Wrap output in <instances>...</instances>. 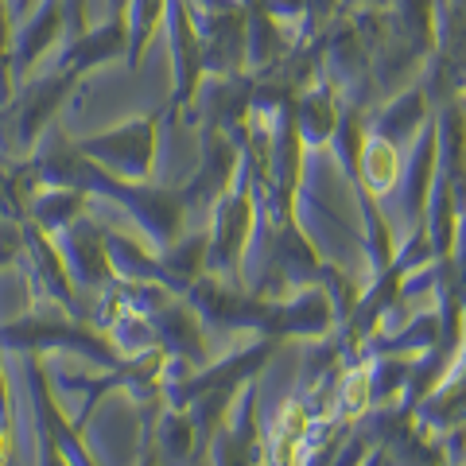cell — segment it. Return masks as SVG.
<instances>
[{
    "label": "cell",
    "instance_id": "8992f818",
    "mask_svg": "<svg viewBox=\"0 0 466 466\" xmlns=\"http://www.w3.org/2000/svg\"><path fill=\"white\" fill-rule=\"evenodd\" d=\"M435 106L466 90V0H440V43L420 70Z\"/></svg>",
    "mask_w": 466,
    "mask_h": 466
},
{
    "label": "cell",
    "instance_id": "8fae6325",
    "mask_svg": "<svg viewBox=\"0 0 466 466\" xmlns=\"http://www.w3.org/2000/svg\"><path fill=\"white\" fill-rule=\"evenodd\" d=\"M58 253H63L66 272L75 284L90 288V291L109 284L113 265H109V249H106V226H97L82 214L75 226L58 233Z\"/></svg>",
    "mask_w": 466,
    "mask_h": 466
},
{
    "label": "cell",
    "instance_id": "2e32d148",
    "mask_svg": "<svg viewBox=\"0 0 466 466\" xmlns=\"http://www.w3.org/2000/svg\"><path fill=\"white\" fill-rule=\"evenodd\" d=\"M195 424L183 408H171L159 420V435H156V455L164 459L167 466H183L187 459L195 455Z\"/></svg>",
    "mask_w": 466,
    "mask_h": 466
},
{
    "label": "cell",
    "instance_id": "7a4b0ae2",
    "mask_svg": "<svg viewBox=\"0 0 466 466\" xmlns=\"http://www.w3.org/2000/svg\"><path fill=\"white\" fill-rule=\"evenodd\" d=\"M78 82H82V75H66V70L27 78L24 90L12 94L5 106H0V152L20 156V159L32 156L39 148V140L55 128L58 109L78 94Z\"/></svg>",
    "mask_w": 466,
    "mask_h": 466
},
{
    "label": "cell",
    "instance_id": "3957f363",
    "mask_svg": "<svg viewBox=\"0 0 466 466\" xmlns=\"http://www.w3.org/2000/svg\"><path fill=\"white\" fill-rule=\"evenodd\" d=\"M167 116H175L171 101L167 106H159V109H152V113L128 116V121L113 125V128H101V133L78 137L75 148L86 159H94L97 167L121 175V179L152 183L156 159H159V128H164Z\"/></svg>",
    "mask_w": 466,
    "mask_h": 466
},
{
    "label": "cell",
    "instance_id": "4fadbf2b",
    "mask_svg": "<svg viewBox=\"0 0 466 466\" xmlns=\"http://www.w3.org/2000/svg\"><path fill=\"white\" fill-rule=\"evenodd\" d=\"M86 202L90 195L78 191V187H35L27 195V214L39 229H47L51 238H58L63 229H70L86 214Z\"/></svg>",
    "mask_w": 466,
    "mask_h": 466
},
{
    "label": "cell",
    "instance_id": "277c9868",
    "mask_svg": "<svg viewBox=\"0 0 466 466\" xmlns=\"http://www.w3.org/2000/svg\"><path fill=\"white\" fill-rule=\"evenodd\" d=\"M0 350H20V354H39V350H70V354L90 358L101 370H121L128 358L116 342L101 339L94 327H78L70 319H20V323L0 327Z\"/></svg>",
    "mask_w": 466,
    "mask_h": 466
},
{
    "label": "cell",
    "instance_id": "30bf717a",
    "mask_svg": "<svg viewBox=\"0 0 466 466\" xmlns=\"http://www.w3.org/2000/svg\"><path fill=\"white\" fill-rule=\"evenodd\" d=\"M431 116H435V101L428 94V86L416 78V82L400 86V90L392 94L385 106L370 109L366 125H370V137H381L389 144H397V148H408Z\"/></svg>",
    "mask_w": 466,
    "mask_h": 466
},
{
    "label": "cell",
    "instance_id": "ba28073f",
    "mask_svg": "<svg viewBox=\"0 0 466 466\" xmlns=\"http://www.w3.org/2000/svg\"><path fill=\"white\" fill-rule=\"evenodd\" d=\"M121 58H128V16H125V0H116V12L109 20L90 24L86 32L66 39V47L58 51L55 70L86 78L90 70L106 63H121Z\"/></svg>",
    "mask_w": 466,
    "mask_h": 466
},
{
    "label": "cell",
    "instance_id": "9a60e30c",
    "mask_svg": "<svg viewBox=\"0 0 466 466\" xmlns=\"http://www.w3.org/2000/svg\"><path fill=\"white\" fill-rule=\"evenodd\" d=\"M125 16H128V58L125 63H128V70H140L152 39L164 32L167 0H125Z\"/></svg>",
    "mask_w": 466,
    "mask_h": 466
},
{
    "label": "cell",
    "instance_id": "52a82bcc",
    "mask_svg": "<svg viewBox=\"0 0 466 466\" xmlns=\"http://www.w3.org/2000/svg\"><path fill=\"white\" fill-rule=\"evenodd\" d=\"M253 90L257 75L253 70H233V75H207V82L198 86L195 106L198 125L222 128V133L245 140L249 133V113H253Z\"/></svg>",
    "mask_w": 466,
    "mask_h": 466
},
{
    "label": "cell",
    "instance_id": "7c38bea8",
    "mask_svg": "<svg viewBox=\"0 0 466 466\" xmlns=\"http://www.w3.org/2000/svg\"><path fill=\"white\" fill-rule=\"evenodd\" d=\"M291 109H296V125H299V137L308 144V152H323L334 137V128H339L342 94L334 90L327 78H319L308 86V90H299Z\"/></svg>",
    "mask_w": 466,
    "mask_h": 466
},
{
    "label": "cell",
    "instance_id": "9c48e42d",
    "mask_svg": "<svg viewBox=\"0 0 466 466\" xmlns=\"http://www.w3.org/2000/svg\"><path fill=\"white\" fill-rule=\"evenodd\" d=\"M66 39V0H39L32 16L12 32V78L24 82L43 63V55Z\"/></svg>",
    "mask_w": 466,
    "mask_h": 466
},
{
    "label": "cell",
    "instance_id": "5b68a950",
    "mask_svg": "<svg viewBox=\"0 0 466 466\" xmlns=\"http://www.w3.org/2000/svg\"><path fill=\"white\" fill-rule=\"evenodd\" d=\"M167 58H171V109H191L198 86L207 82V47H202L195 12L187 0H167Z\"/></svg>",
    "mask_w": 466,
    "mask_h": 466
},
{
    "label": "cell",
    "instance_id": "5bb4252c",
    "mask_svg": "<svg viewBox=\"0 0 466 466\" xmlns=\"http://www.w3.org/2000/svg\"><path fill=\"white\" fill-rule=\"evenodd\" d=\"M400 171H404V159H400L397 144H389L381 137H370L366 152H361V167H358V183L354 187H366L370 195L385 198L389 191H397Z\"/></svg>",
    "mask_w": 466,
    "mask_h": 466
},
{
    "label": "cell",
    "instance_id": "6da1fadb",
    "mask_svg": "<svg viewBox=\"0 0 466 466\" xmlns=\"http://www.w3.org/2000/svg\"><path fill=\"white\" fill-rule=\"evenodd\" d=\"M257 222H260V198H257V179H253V156L245 152L229 191L214 202V222L207 233V268L214 280L241 284V265L253 245Z\"/></svg>",
    "mask_w": 466,
    "mask_h": 466
}]
</instances>
